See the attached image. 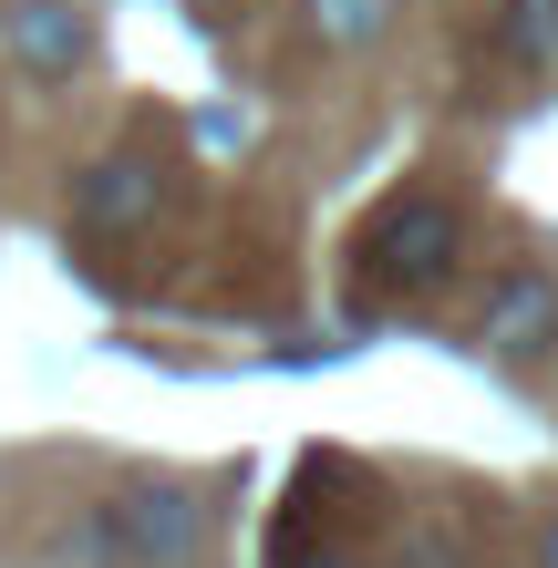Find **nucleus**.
I'll return each mask as SVG.
<instances>
[{
    "mask_svg": "<svg viewBox=\"0 0 558 568\" xmlns=\"http://www.w3.org/2000/svg\"><path fill=\"white\" fill-rule=\"evenodd\" d=\"M196 538H207V507L186 486H124V496L93 507V548L114 568H186Z\"/></svg>",
    "mask_w": 558,
    "mask_h": 568,
    "instance_id": "f257e3e1",
    "label": "nucleus"
},
{
    "mask_svg": "<svg viewBox=\"0 0 558 568\" xmlns=\"http://www.w3.org/2000/svg\"><path fill=\"white\" fill-rule=\"evenodd\" d=\"M363 258H373L383 290H424V280H445V258H455V217L435 207V196H393V207L373 217Z\"/></svg>",
    "mask_w": 558,
    "mask_h": 568,
    "instance_id": "f03ea898",
    "label": "nucleus"
},
{
    "mask_svg": "<svg viewBox=\"0 0 558 568\" xmlns=\"http://www.w3.org/2000/svg\"><path fill=\"white\" fill-rule=\"evenodd\" d=\"M155 165H135V155H114V165H93V176L73 186V227H93V239H104V227H145L155 217Z\"/></svg>",
    "mask_w": 558,
    "mask_h": 568,
    "instance_id": "7ed1b4c3",
    "label": "nucleus"
},
{
    "mask_svg": "<svg viewBox=\"0 0 558 568\" xmlns=\"http://www.w3.org/2000/svg\"><path fill=\"white\" fill-rule=\"evenodd\" d=\"M0 42H11L31 73H73L83 62V11L73 0H11V11H0Z\"/></svg>",
    "mask_w": 558,
    "mask_h": 568,
    "instance_id": "20e7f679",
    "label": "nucleus"
},
{
    "mask_svg": "<svg viewBox=\"0 0 558 568\" xmlns=\"http://www.w3.org/2000/svg\"><path fill=\"white\" fill-rule=\"evenodd\" d=\"M548 331H558V280H538V270L497 280V300H486V342H497V352H538Z\"/></svg>",
    "mask_w": 558,
    "mask_h": 568,
    "instance_id": "39448f33",
    "label": "nucleus"
},
{
    "mask_svg": "<svg viewBox=\"0 0 558 568\" xmlns=\"http://www.w3.org/2000/svg\"><path fill=\"white\" fill-rule=\"evenodd\" d=\"M383 21H393V0H311V42L321 52H363Z\"/></svg>",
    "mask_w": 558,
    "mask_h": 568,
    "instance_id": "423d86ee",
    "label": "nucleus"
},
{
    "mask_svg": "<svg viewBox=\"0 0 558 568\" xmlns=\"http://www.w3.org/2000/svg\"><path fill=\"white\" fill-rule=\"evenodd\" d=\"M517 52H528V62H558V0H517Z\"/></svg>",
    "mask_w": 558,
    "mask_h": 568,
    "instance_id": "0eeeda50",
    "label": "nucleus"
},
{
    "mask_svg": "<svg viewBox=\"0 0 558 568\" xmlns=\"http://www.w3.org/2000/svg\"><path fill=\"white\" fill-rule=\"evenodd\" d=\"M404 568H466V558H455L445 538H414V558H404Z\"/></svg>",
    "mask_w": 558,
    "mask_h": 568,
    "instance_id": "6e6552de",
    "label": "nucleus"
},
{
    "mask_svg": "<svg viewBox=\"0 0 558 568\" xmlns=\"http://www.w3.org/2000/svg\"><path fill=\"white\" fill-rule=\"evenodd\" d=\"M548 568H558V527H548Z\"/></svg>",
    "mask_w": 558,
    "mask_h": 568,
    "instance_id": "1a4fd4ad",
    "label": "nucleus"
}]
</instances>
